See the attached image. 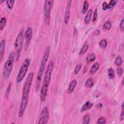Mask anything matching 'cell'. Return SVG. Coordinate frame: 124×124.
Returning a JSON list of instances; mask_svg holds the SVG:
<instances>
[{
	"label": "cell",
	"instance_id": "obj_7",
	"mask_svg": "<svg viewBox=\"0 0 124 124\" xmlns=\"http://www.w3.org/2000/svg\"><path fill=\"white\" fill-rule=\"evenodd\" d=\"M23 35L22 31L18 34L15 43V48L16 50V56L17 60L18 59L23 44Z\"/></svg>",
	"mask_w": 124,
	"mask_h": 124
},
{
	"label": "cell",
	"instance_id": "obj_3",
	"mask_svg": "<svg viewBox=\"0 0 124 124\" xmlns=\"http://www.w3.org/2000/svg\"><path fill=\"white\" fill-rule=\"evenodd\" d=\"M50 53V47L49 46L46 47L45 48L43 57L41 62L39 71L38 73V75L37 76V80H36V90H38L39 88V85L40 84V82L42 79V75L43 72L46 68V63L48 60L49 55Z\"/></svg>",
	"mask_w": 124,
	"mask_h": 124
},
{
	"label": "cell",
	"instance_id": "obj_11",
	"mask_svg": "<svg viewBox=\"0 0 124 124\" xmlns=\"http://www.w3.org/2000/svg\"><path fill=\"white\" fill-rule=\"evenodd\" d=\"M115 4V1L114 0H110L108 4L106 1H104L102 3V7L104 10H107L112 8Z\"/></svg>",
	"mask_w": 124,
	"mask_h": 124
},
{
	"label": "cell",
	"instance_id": "obj_5",
	"mask_svg": "<svg viewBox=\"0 0 124 124\" xmlns=\"http://www.w3.org/2000/svg\"><path fill=\"white\" fill-rule=\"evenodd\" d=\"M30 62V59L26 58L22 63L16 77V81L17 83H20L23 80L28 71Z\"/></svg>",
	"mask_w": 124,
	"mask_h": 124
},
{
	"label": "cell",
	"instance_id": "obj_4",
	"mask_svg": "<svg viewBox=\"0 0 124 124\" xmlns=\"http://www.w3.org/2000/svg\"><path fill=\"white\" fill-rule=\"evenodd\" d=\"M16 56V53L14 51L11 52L4 63L3 70V77L5 79L8 78L11 75Z\"/></svg>",
	"mask_w": 124,
	"mask_h": 124
},
{
	"label": "cell",
	"instance_id": "obj_32",
	"mask_svg": "<svg viewBox=\"0 0 124 124\" xmlns=\"http://www.w3.org/2000/svg\"><path fill=\"white\" fill-rule=\"evenodd\" d=\"M97 18V9L96 8L94 10V13H93V22H94L96 21Z\"/></svg>",
	"mask_w": 124,
	"mask_h": 124
},
{
	"label": "cell",
	"instance_id": "obj_26",
	"mask_svg": "<svg viewBox=\"0 0 124 124\" xmlns=\"http://www.w3.org/2000/svg\"><path fill=\"white\" fill-rule=\"evenodd\" d=\"M122 57L120 56H117L115 60L114 64L117 66H120L122 63Z\"/></svg>",
	"mask_w": 124,
	"mask_h": 124
},
{
	"label": "cell",
	"instance_id": "obj_21",
	"mask_svg": "<svg viewBox=\"0 0 124 124\" xmlns=\"http://www.w3.org/2000/svg\"><path fill=\"white\" fill-rule=\"evenodd\" d=\"M108 78L110 79H113L115 78V72L114 69L110 67L108 71Z\"/></svg>",
	"mask_w": 124,
	"mask_h": 124
},
{
	"label": "cell",
	"instance_id": "obj_39",
	"mask_svg": "<svg viewBox=\"0 0 124 124\" xmlns=\"http://www.w3.org/2000/svg\"><path fill=\"white\" fill-rule=\"evenodd\" d=\"M2 2H4V0H1V1H0V4H1Z\"/></svg>",
	"mask_w": 124,
	"mask_h": 124
},
{
	"label": "cell",
	"instance_id": "obj_23",
	"mask_svg": "<svg viewBox=\"0 0 124 124\" xmlns=\"http://www.w3.org/2000/svg\"><path fill=\"white\" fill-rule=\"evenodd\" d=\"M88 7H89V3L88 1L87 0L84 1L82 10V13L83 14H85L88 10Z\"/></svg>",
	"mask_w": 124,
	"mask_h": 124
},
{
	"label": "cell",
	"instance_id": "obj_12",
	"mask_svg": "<svg viewBox=\"0 0 124 124\" xmlns=\"http://www.w3.org/2000/svg\"><path fill=\"white\" fill-rule=\"evenodd\" d=\"M5 40L4 39L1 40L0 44V61L1 62L2 60L4 53V50H5Z\"/></svg>",
	"mask_w": 124,
	"mask_h": 124
},
{
	"label": "cell",
	"instance_id": "obj_13",
	"mask_svg": "<svg viewBox=\"0 0 124 124\" xmlns=\"http://www.w3.org/2000/svg\"><path fill=\"white\" fill-rule=\"evenodd\" d=\"M77 81L76 79H73L71 81L68 88V92L69 93H71L73 92L77 85Z\"/></svg>",
	"mask_w": 124,
	"mask_h": 124
},
{
	"label": "cell",
	"instance_id": "obj_18",
	"mask_svg": "<svg viewBox=\"0 0 124 124\" xmlns=\"http://www.w3.org/2000/svg\"><path fill=\"white\" fill-rule=\"evenodd\" d=\"M88 48H89V44L87 42H86L83 45L81 48L80 49L79 52V54L80 55H83L84 54H85L86 52V51H87Z\"/></svg>",
	"mask_w": 124,
	"mask_h": 124
},
{
	"label": "cell",
	"instance_id": "obj_33",
	"mask_svg": "<svg viewBox=\"0 0 124 124\" xmlns=\"http://www.w3.org/2000/svg\"><path fill=\"white\" fill-rule=\"evenodd\" d=\"M124 18H123V19H122V20L121 21L120 23V25H119V27H120V30H121L122 31H124Z\"/></svg>",
	"mask_w": 124,
	"mask_h": 124
},
{
	"label": "cell",
	"instance_id": "obj_36",
	"mask_svg": "<svg viewBox=\"0 0 124 124\" xmlns=\"http://www.w3.org/2000/svg\"><path fill=\"white\" fill-rule=\"evenodd\" d=\"M87 66H86V67H84V70H83V73H85L86 71H87Z\"/></svg>",
	"mask_w": 124,
	"mask_h": 124
},
{
	"label": "cell",
	"instance_id": "obj_9",
	"mask_svg": "<svg viewBox=\"0 0 124 124\" xmlns=\"http://www.w3.org/2000/svg\"><path fill=\"white\" fill-rule=\"evenodd\" d=\"M32 29L31 27H29L25 31V34H24V37L26 40L25 42V47L26 48H27L30 45V41L31 39L32 36Z\"/></svg>",
	"mask_w": 124,
	"mask_h": 124
},
{
	"label": "cell",
	"instance_id": "obj_22",
	"mask_svg": "<svg viewBox=\"0 0 124 124\" xmlns=\"http://www.w3.org/2000/svg\"><path fill=\"white\" fill-rule=\"evenodd\" d=\"M90 122V115L88 114L85 115L82 119V123L83 124H88Z\"/></svg>",
	"mask_w": 124,
	"mask_h": 124
},
{
	"label": "cell",
	"instance_id": "obj_31",
	"mask_svg": "<svg viewBox=\"0 0 124 124\" xmlns=\"http://www.w3.org/2000/svg\"><path fill=\"white\" fill-rule=\"evenodd\" d=\"M11 83L10 82L8 84V86L7 87V88L6 89V93H5V96L7 98L9 96L10 92L11 91Z\"/></svg>",
	"mask_w": 124,
	"mask_h": 124
},
{
	"label": "cell",
	"instance_id": "obj_24",
	"mask_svg": "<svg viewBox=\"0 0 124 124\" xmlns=\"http://www.w3.org/2000/svg\"><path fill=\"white\" fill-rule=\"evenodd\" d=\"M6 23V18L5 17H2L1 18L0 21V30L2 31L5 26Z\"/></svg>",
	"mask_w": 124,
	"mask_h": 124
},
{
	"label": "cell",
	"instance_id": "obj_1",
	"mask_svg": "<svg viewBox=\"0 0 124 124\" xmlns=\"http://www.w3.org/2000/svg\"><path fill=\"white\" fill-rule=\"evenodd\" d=\"M33 78V73H30L26 80L22 90V97L18 111L19 117H22L26 110L29 99V95Z\"/></svg>",
	"mask_w": 124,
	"mask_h": 124
},
{
	"label": "cell",
	"instance_id": "obj_14",
	"mask_svg": "<svg viewBox=\"0 0 124 124\" xmlns=\"http://www.w3.org/2000/svg\"><path fill=\"white\" fill-rule=\"evenodd\" d=\"M99 63L98 62H95L90 69V73L91 74H94V73H95L98 71L99 68Z\"/></svg>",
	"mask_w": 124,
	"mask_h": 124
},
{
	"label": "cell",
	"instance_id": "obj_37",
	"mask_svg": "<svg viewBox=\"0 0 124 124\" xmlns=\"http://www.w3.org/2000/svg\"><path fill=\"white\" fill-rule=\"evenodd\" d=\"M121 108L122 110H124V102H123L122 104V106H121Z\"/></svg>",
	"mask_w": 124,
	"mask_h": 124
},
{
	"label": "cell",
	"instance_id": "obj_8",
	"mask_svg": "<svg viewBox=\"0 0 124 124\" xmlns=\"http://www.w3.org/2000/svg\"><path fill=\"white\" fill-rule=\"evenodd\" d=\"M49 119V111L46 107H45L40 115L38 124H45L48 122Z\"/></svg>",
	"mask_w": 124,
	"mask_h": 124
},
{
	"label": "cell",
	"instance_id": "obj_10",
	"mask_svg": "<svg viewBox=\"0 0 124 124\" xmlns=\"http://www.w3.org/2000/svg\"><path fill=\"white\" fill-rule=\"evenodd\" d=\"M72 1V0H68L67 1V3L66 6L64 17V22L65 24H67L69 20Z\"/></svg>",
	"mask_w": 124,
	"mask_h": 124
},
{
	"label": "cell",
	"instance_id": "obj_15",
	"mask_svg": "<svg viewBox=\"0 0 124 124\" xmlns=\"http://www.w3.org/2000/svg\"><path fill=\"white\" fill-rule=\"evenodd\" d=\"M93 104L92 103H91L90 101H87L82 107L80 111L83 112L84 111H86L91 109V108L93 107Z\"/></svg>",
	"mask_w": 124,
	"mask_h": 124
},
{
	"label": "cell",
	"instance_id": "obj_34",
	"mask_svg": "<svg viewBox=\"0 0 124 124\" xmlns=\"http://www.w3.org/2000/svg\"><path fill=\"white\" fill-rule=\"evenodd\" d=\"M124 110H122V112H121V113L120 114V117L121 121H123L124 119Z\"/></svg>",
	"mask_w": 124,
	"mask_h": 124
},
{
	"label": "cell",
	"instance_id": "obj_20",
	"mask_svg": "<svg viewBox=\"0 0 124 124\" xmlns=\"http://www.w3.org/2000/svg\"><path fill=\"white\" fill-rule=\"evenodd\" d=\"M111 27V23L110 20L108 19L106 20L103 25V29L105 31H109Z\"/></svg>",
	"mask_w": 124,
	"mask_h": 124
},
{
	"label": "cell",
	"instance_id": "obj_2",
	"mask_svg": "<svg viewBox=\"0 0 124 124\" xmlns=\"http://www.w3.org/2000/svg\"><path fill=\"white\" fill-rule=\"evenodd\" d=\"M54 62L52 61H51L47 67L46 70L43 82V85L40 92V99L41 101L44 102L46 100L48 87L50 81L51 73L53 67Z\"/></svg>",
	"mask_w": 124,
	"mask_h": 124
},
{
	"label": "cell",
	"instance_id": "obj_27",
	"mask_svg": "<svg viewBox=\"0 0 124 124\" xmlns=\"http://www.w3.org/2000/svg\"><path fill=\"white\" fill-rule=\"evenodd\" d=\"M15 1V0H7L6 1L7 5L9 9H12Z\"/></svg>",
	"mask_w": 124,
	"mask_h": 124
},
{
	"label": "cell",
	"instance_id": "obj_25",
	"mask_svg": "<svg viewBox=\"0 0 124 124\" xmlns=\"http://www.w3.org/2000/svg\"><path fill=\"white\" fill-rule=\"evenodd\" d=\"M107 41L105 39H102L99 43V46L102 48H105L107 46Z\"/></svg>",
	"mask_w": 124,
	"mask_h": 124
},
{
	"label": "cell",
	"instance_id": "obj_6",
	"mask_svg": "<svg viewBox=\"0 0 124 124\" xmlns=\"http://www.w3.org/2000/svg\"><path fill=\"white\" fill-rule=\"evenodd\" d=\"M53 0H46L45 1L44 7V16L46 24H49L50 18V13L53 5Z\"/></svg>",
	"mask_w": 124,
	"mask_h": 124
},
{
	"label": "cell",
	"instance_id": "obj_19",
	"mask_svg": "<svg viewBox=\"0 0 124 124\" xmlns=\"http://www.w3.org/2000/svg\"><path fill=\"white\" fill-rule=\"evenodd\" d=\"M92 9H89L87 13L86 14V16L84 18V22L86 24H88L90 23L91 19V16H92Z\"/></svg>",
	"mask_w": 124,
	"mask_h": 124
},
{
	"label": "cell",
	"instance_id": "obj_29",
	"mask_svg": "<svg viewBox=\"0 0 124 124\" xmlns=\"http://www.w3.org/2000/svg\"><path fill=\"white\" fill-rule=\"evenodd\" d=\"M106 119L104 117H101L97 120L96 124H106Z\"/></svg>",
	"mask_w": 124,
	"mask_h": 124
},
{
	"label": "cell",
	"instance_id": "obj_30",
	"mask_svg": "<svg viewBox=\"0 0 124 124\" xmlns=\"http://www.w3.org/2000/svg\"><path fill=\"white\" fill-rule=\"evenodd\" d=\"M117 73L119 77L122 75L123 73V69L121 66H118V67L117 68Z\"/></svg>",
	"mask_w": 124,
	"mask_h": 124
},
{
	"label": "cell",
	"instance_id": "obj_16",
	"mask_svg": "<svg viewBox=\"0 0 124 124\" xmlns=\"http://www.w3.org/2000/svg\"><path fill=\"white\" fill-rule=\"evenodd\" d=\"M95 58H96V56L95 53L93 52H92L89 53L87 55L86 59V61L87 63H90L94 61L95 60Z\"/></svg>",
	"mask_w": 124,
	"mask_h": 124
},
{
	"label": "cell",
	"instance_id": "obj_38",
	"mask_svg": "<svg viewBox=\"0 0 124 124\" xmlns=\"http://www.w3.org/2000/svg\"><path fill=\"white\" fill-rule=\"evenodd\" d=\"M122 85H124V78H123V79L122 80Z\"/></svg>",
	"mask_w": 124,
	"mask_h": 124
},
{
	"label": "cell",
	"instance_id": "obj_28",
	"mask_svg": "<svg viewBox=\"0 0 124 124\" xmlns=\"http://www.w3.org/2000/svg\"><path fill=\"white\" fill-rule=\"evenodd\" d=\"M81 66H82V64L81 63H79L76 65V66L75 68V70H74V73L75 74H78V73L79 72V71L81 68Z\"/></svg>",
	"mask_w": 124,
	"mask_h": 124
},
{
	"label": "cell",
	"instance_id": "obj_35",
	"mask_svg": "<svg viewBox=\"0 0 124 124\" xmlns=\"http://www.w3.org/2000/svg\"><path fill=\"white\" fill-rule=\"evenodd\" d=\"M102 104L101 103H99L96 106V107H97V108H100L102 107Z\"/></svg>",
	"mask_w": 124,
	"mask_h": 124
},
{
	"label": "cell",
	"instance_id": "obj_17",
	"mask_svg": "<svg viewBox=\"0 0 124 124\" xmlns=\"http://www.w3.org/2000/svg\"><path fill=\"white\" fill-rule=\"evenodd\" d=\"M94 79L91 77V78H88L86 81V83L85 84V86L87 87V88H91L92 87L93 85H94Z\"/></svg>",
	"mask_w": 124,
	"mask_h": 124
}]
</instances>
